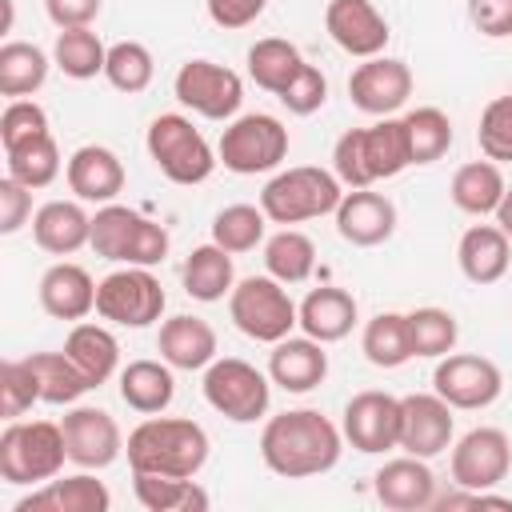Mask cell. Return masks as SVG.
Returning <instances> with one entry per match:
<instances>
[{
  "mask_svg": "<svg viewBox=\"0 0 512 512\" xmlns=\"http://www.w3.org/2000/svg\"><path fill=\"white\" fill-rule=\"evenodd\" d=\"M344 432L320 408H288L268 416L260 432V460L284 480H312L340 464Z\"/></svg>",
  "mask_w": 512,
  "mask_h": 512,
  "instance_id": "1",
  "label": "cell"
},
{
  "mask_svg": "<svg viewBox=\"0 0 512 512\" xmlns=\"http://www.w3.org/2000/svg\"><path fill=\"white\" fill-rule=\"evenodd\" d=\"M208 432L188 416H148L140 420L128 440L124 456L132 472H156V476H200L208 464Z\"/></svg>",
  "mask_w": 512,
  "mask_h": 512,
  "instance_id": "2",
  "label": "cell"
},
{
  "mask_svg": "<svg viewBox=\"0 0 512 512\" xmlns=\"http://www.w3.org/2000/svg\"><path fill=\"white\" fill-rule=\"evenodd\" d=\"M412 164L404 116H380L368 128H348L332 144V172L344 188H372L376 180H392Z\"/></svg>",
  "mask_w": 512,
  "mask_h": 512,
  "instance_id": "3",
  "label": "cell"
},
{
  "mask_svg": "<svg viewBox=\"0 0 512 512\" xmlns=\"http://www.w3.org/2000/svg\"><path fill=\"white\" fill-rule=\"evenodd\" d=\"M68 444L56 420H8L0 432V480L28 488L48 484L64 472Z\"/></svg>",
  "mask_w": 512,
  "mask_h": 512,
  "instance_id": "4",
  "label": "cell"
},
{
  "mask_svg": "<svg viewBox=\"0 0 512 512\" xmlns=\"http://www.w3.org/2000/svg\"><path fill=\"white\" fill-rule=\"evenodd\" d=\"M344 196V184L336 180V172L316 168V164H296L276 172L264 188H260V208L272 224L292 228L304 220H320L328 212H336Z\"/></svg>",
  "mask_w": 512,
  "mask_h": 512,
  "instance_id": "5",
  "label": "cell"
},
{
  "mask_svg": "<svg viewBox=\"0 0 512 512\" xmlns=\"http://www.w3.org/2000/svg\"><path fill=\"white\" fill-rule=\"evenodd\" d=\"M168 228L148 220L144 212L128 208V204H100L92 216V252L112 260V264H140V268H156L168 256Z\"/></svg>",
  "mask_w": 512,
  "mask_h": 512,
  "instance_id": "6",
  "label": "cell"
},
{
  "mask_svg": "<svg viewBox=\"0 0 512 512\" xmlns=\"http://www.w3.org/2000/svg\"><path fill=\"white\" fill-rule=\"evenodd\" d=\"M144 148L152 156V164L172 180V184H204L220 156L212 152V144L204 140V132L184 116V112H160L148 132H144Z\"/></svg>",
  "mask_w": 512,
  "mask_h": 512,
  "instance_id": "7",
  "label": "cell"
},
{
  "mask_svg": "<svg viewBox=\"0 0 512 512\" xmlns=\"http://www.w3.org/2000/svg\"><path fill=\"white\" fill-rule=\"evenodd\" d=\"M228 316L236 332H244L256 344H276L300 328V304L288 296V284L276 276H244L228 292Z\"/></svg>",
  "mask_w": 512,
  "mask_h": 512,
  "instance_id": "8",
  "label": "cell"
},
{
  "mask_svg": "<svg viewBox=\"0 0 512 512\" xmlns=\"http://www.w3.org/2000/svg\"><path fill=\"white\" fill-rule=\"evenodd\" d=\"M200 392L212 412H220L232 424H256L268 416L272 404V376L240 356H216L204 368Z\"/></svg>",
  "mask_w": 512,
  "mask_h": 512,
  "instance_id": "9",
  "label": "cell"
},
{
  "mask_svg": "<svg viewBox=\"0 0 512 512\" xmlns=\"http://www.w3.org/2000/svg\"><path fill=\"white\" fill-rule=\"evenodd\" d=\"M216 156L228 172L236 176H256V172H272L284 164L288 156V128L272 116V112H244L232 116L220 132Z\"/></svg>",
  "mask_w": 512,
  "mask_h": 512,
  "instance_id": "10",
  "label": "cell"
},
{
  "mask_svg": "<svg viewBox=\"0 0 512 512\" xmlns=\"http://www.w3.org/2000/svg\"><path fill=\"white\" fill-rule=\"evenodd\" d=\"M168 296L152 268L120 264L96 284V316L116 328H148L164 316Z\"/></svg>",
  "mask_w": 512,
  "mask_h": 512,
  "instance_id": "11",
  "label": "cell"
},
{
  "mask_svg": "<svg viewBox=\"0 0 512 512\" xmlns=\"http://www.w3.org/2000/svg\"><path fill=\"white\" fill-rule=\"evenodd\" d=\"M172 92L176 100L204 116V120H232L244 104V80L228 68V64H216V60H184L172 76Z\"/></svg>",
  "mask_w": 512,
  "mask_h": 512,
  "instance_id": "12",
  "label": "cell"
},
{
  "mask_svg": "<svg viewBox=\"0 0 512 512\" xmlns=\"http://www.w3.org/2000/svg\"><path fill=\"white\" fill-rule=\"evenodd\" d=\"M432 392L444 396L456 412H480L500 400L504 392V372L496 360L476 356V352H448L436 360L432 372Z\"/></svg>",
  "mask_w": 512,
  "mask_h": 512,
  "instance_id": "13",
  "label": "cell"
},
{
  "mask_svg": "<svg viewBox=\"0 0 512 512\" xmlns=\"http://www.w3.org/2000/svg\"><path fill=\"white\" fill-rule=\"evenodd\" d=\"M340 432H344V444H352L364 456H380V452L400 448V396L380 392V388L356 392L344 404Z\"/></svg>",
  "mask_w": 512,
  "mask_h": 512,
  "instance_id": "14",
  "label": "cell"
},
{
  "mask_svg": "<svg viewBox=\"0 0 512 512\" xmlns=\"http://www.w3.org/2000/svg\"><path fill=\"white\" fill-rule=\"evenodd\" d=\"M64 428V444H68V460L76 468H88V472H100L108 464L120 460L124 452V432L116 424L112 412L96 408V404H72L60 420Z\"/></svg>",
  "mask_w": 512,
  "mask_h": 512,
  "instance_id": "15",
  "label": "cell"
},
{
  "mask_svg": "<svg viewBox=\"0 0 512 512\" xmlns=\"http://www.w3.org/2000/svg\"><path fill=\"white\" fill-rule=\"evenodd\" d=\"M508 468H512V440L500 428H484V424L464 432L452 444V456H448L452 484L472 488V492L496 488L508 476Z\"/></svg>",
  "mask_w": 512,
  "mask_h": 512,
  "instance_id": "16",
  "label": "cell"
},
{
  "mask_svg": "<svg viewBox=\"0 0 512 512\" xmlns=\"http://www.w3.org/2000/svg\"><path fill=\"white\" fill-rule=\"evenodd\" d=\"M456 408L436 392H412L400 396V448L408 456H440L452 448L456 436Z\"/></svg>",
  "mask_w": 512,
  "mask_h": 512,
  "instance_id": "17",
  "label": "cell"
},
{
  "mask_svg": "<svg viewBox=\"0 0 512 512\" xmlns=\"http://www.w3.org/2000/svg\"><path fill=\"white\" fill-rule=\"evenodd\" d=\"M324 32L332 36V44L356 60H372L384 56L392 28L384 20V12L372 0H328L324 8Z\"/></svg>",
  "mask_w": 512,
  "mask_h": 512,
  "instance_id": "18",
  "label": "cell"
},
{
  "mask_svg": "<svg viewBox=\"0 0 512 512\" xmlns=\"http://www.w3.org/2000/svg\"><path fill=\"white\" fill-rule=\"evenodd\" d=\"M412 96V68L396 56H372L352 68L348 100L368 116H392Z\"/></svg>",
  "mask_w": 512,
  "mask_h": 512,
  "instance_id": "19",
  "label": "cell"
},
{
  "mask_svg": "<svg viewBox=\"0 0 512 512\" xmlns=\"http://www.w3.org/2000/svg\"><path fill=\"white\" fill-rule=\"evenodd\" d=\"M336 232L352 248H376L396 232V204L372 188H348L336 204Z\"/></svg>",
  "mask_w": 512,
  "mask_h": 512,
  "instance_id": "20",
  "label": "cell"
},
{
  "mask_svg": "<svg viewBox=\"0 0 512 512\" xmlns=\"http://www.w3.org/2000/svg\"><path fill=\"white\" fill-rule=\"evenodd\" d=\"M372 492L392 512H424L436 500V476H432V468H428L424 456H408L404 452V456L384 460L376 468Z\"/></svg>",
  "mask_w": 512,
  "mask_h": 512,
  "instance_id": "21",
  "label": "cell"
},
{
  "mask_svg": "<svg viewBox=\"0 0 512 512\" xmlns=\"http://www.w3.org/2000/svg\"><path fill=\"white\" fill-rule=\"evenodd\" d=\"M68 192L84 204H112L124 192V164L104 144H80L64 164Z\"/></svg>",
  "mask_w": 512,
  "mask_h": 512,
  "instance_id": "22",
  "label": "cell"
},
{
  "mask_svg": "<svg viewBox=\"0 0 512 512\" xmlns=\"http://www.w3.org/2000/svg\"><path fill=\"white\" fill-rule=\"evenodd\" d=\"M156 352L160 360H168L176 372H204L216 352H220V340H216V328L204 320V316H188V312H176L160 324L156 332Z\"/></svg>",
  "mask_w": 512,
  "mask_h": 512,
  "instance_id": "23",
  "label": "cell"
},
{
  "mask_svg": "<svg viewBox=\"0 0 512 512\" xmlns=\"http://www.w3.org/2000/svg\"><path fill=\"white\" fill-rule=\"evenodd\" d=\"M36 296H40V308H44L52 320L80 324L84 316L96 312V280L88 276V268H80V264H72V260H56V264L40 276Z\"/></svg>",
  "mask_w": 512,
  "mask_h": 512,
  "instance_id": "24",
  "label": "cell"
},
{
  "mask_svg": "<svg viewBox=\"0 0 512 512\" xmlns=\"http://www.w3.org/2000/svg\"><path fill=\"white\" fill-rule=\"evenodd\" d=\"M112 492L104 480H96L88 468L76 476H56L48 484H36V492L20 496L12 512H108Z\"/></svg>",
  "mask_w": 512,
  "mask_h": 512,
  "instance_id": "25",
  "label": "cell"
},
{
  "mask_svg": "<svg viewBox=\"0 0 512 512\" xmlns=\"http://www.w3.org/2000/svg\"><path fill=\"white\" fill-rule=\"evenodd\" d=\"M268 376L284 392H312L328 376V352L312 336H284L268 352Z\"/></svg>",
  "mask_w": 512,
  "mask_h": 512,
  "instance_id": "26",
  "label": "cell"
},
{
  "mask_svg": "<svg viewBox=\"0 0 512 512\" xmlns=\"http://www.w3.org/2000/svg\"><path fill=\"white\" fill-rule=\"evenodd\" d=\"M32 240L48 256H72L84 244H92V216L84 212V200H48L32 216Z\"/></svg>",
  "mask_w": 512,
  "mask_h": 512,
  "instance_id": "27",
  "label": "cell"
},
{
  "mask_svg": "<svg viewBox=\"0 0 512 512\" xmlns=\"http://www.w3.org/2000/svg\"><path fill=\"white\" fill-rule=\"evenodd\" d=\"M360 320V304L348 288L336 284H320L300 300V332L320 340V344H336L344 340Z\"/></svg>",
  "mask_w": 512,
  "mask_h": 512,
  "instance_id": "28",
  "label": "cell"
},
{
  "mask_svg": "<svg viewBox=\"0 0 512 512\" xmlns=\"http://www.w3.org/2000/svg\"><path fill=\"white\" fill-rule=\"evenodd\" d=\"M456 264L464 272V280L472 284H496L504 280L508 264H512V240L500 224H472L464 228L460 244H456Z\"/></svg>",
  "mask_w": 512,
  "mask_h": 512,
  "instance_id": "29",
  "label": "cell"
},
{
  "mask_svg": "<svg viewBox=\"0 0 512 512\" xmlns=\"http://www.w3.org/2000/svg\"><path fill=\"white\" fill-rule=\"evenodd\" d=\"M176 368L168 360H128L120 368V400L140 416H160L176 400Z\"/></svg>",
  "mask_w": 512,
  "mask_h": 512,
  "instance_id": "30",
  "label": "cell"
},
{
  "mask_svg": "<svg viewBox=\"0 0 512 512\" xmlns=\"http://www.w3.org/2000/svg\"><path fill=\"white\" fill-rule=\"evenodd\" d=\"M180 284L192 300L200 304H216L236 288V268H232V252H224L220 244H196L184 264H180Z\"/></svg>",
  "mask_w": 512,
  "mask_h": 512,
  "instance_id": "31",
  "label": "cell"
},
{
  "mask_svg": "<svg viewBox=\"0 0 512 512\" xmlns=\"http://www.w3.org/2000/svg\"><path fill=\"white\" fill-rule=\"evenodd\" d=\"M64 352L72 356V364L84 372V380L92 388L108 384L120 372V340L104 324H88V320L72 324V332L64 340Z\"/></svg>",
  "mask_w": 512,
  "mask_h": 512,
  "instance_id": "32",
  "label": "cell"
},
{
  "mask_svg": "<svg viewBox=\"0 0 512 512\" xmlns=\"http://www.w3.org/2000/svg\"><path fill=\"white\" fill-rule=\"evenodd\" d=\"M504 192H508L504 172H500V164L488 160V156L460 164L456 176H452V184H448L452 204H456L460 212H468V216H496Z\"/></svg>",
  "mask_w": 512,
  "mask_h": 512,
  "instance_id": "33",
  "label": "cell"
},
{
  "mask_svg": "<svg viewBox=\"0 0 512 512\" xmlns=\"http://www.w3.org/2000/svg\"><path fill=\"white\" fill-rule=\"evenodd\" d=\"M132 492L148 512H208L212 496L196 484V476H156L132 472Z\"/></svg>",
  "mask_w": 512,
  "mask_h": 512,
  "instance_id": "34",
  "label": "cell"
},
{
  "mask_svg": "<svg viewBox=\"0 0 512 512\" xmlns=\"http://www.w3.org/2000/svg\"><path fill=\"white\" fill-rule=\"evenodd\" d=\"M48 68H52V56L40 44L8 40L0 48V96L4 100H24V96L40 92L44 80H48Z\"/></svg>",
  "mask_w": 512,
  "mask_h": 512,
  "instance_id": "35",
  "label": "cell"
},
{
  "mask_svg": "<svg viewBox=\"0 0 512 512\" xmlns=\"http://www.w3.org/2000/svg\"><path fill=\"white\" fill-rule=\"evenodd\" d=\"M304 64L308 60L300 56V48L292 40H280V36H264L248 48V76H252L256 88H264L272 96H280Z\"/></svg>",
  "mask_w": 512,
  "mask_h": 512,
  "instance_id": "36",
  "label": "cell"
},
{
  "mask_svg": "<svg viewBox=\"0 0 512 512\" xmlns=\"http://www.w3.org/2000/svg\"><path fill=\"white\" fill-rule=\"evenodd\" d=\"M360 352L372 368H400L412 360L408 312H376L360 332Z\"/></svg>",
  "mask_w": 512,
  "mask_h": 512,
  "instance_id": "37",
  "label": "cell"
},
{
  "mask_svg": "<svg viewBox=\"0 0 512 512\" xmlns=\"http://www.w3.org/2000/svg\"><path fill=\"white\" fill-rule=\"evenodd\" d=\"M264 268L280 284H304L316 272V244L300 228H280L264 240Z\"/></svg>",
  "mask_w": 512,
  "mask_h": 512,
  "instance_id": "38",
  "label": "cell"
},
{
  "mask_svg": "<svg viewBox=\"0 0 512 512\" xmlns=\"http://www.w3.org/2000/svg\"><path fill=\"white\" fill-rule=\"evenodd\" d=\"M36 380H40V404H52V408H72L92 384L84 380V372L72 364L68 352H32L28 356Z\"/></svg>",
  "mask_w": 512,
  "mask_h": 512,
  "instance_id": "39",
  "label": "cell"
},
{
  "mask_svg": "<svg viewBox=\"0 0 512 512\" xmlns=\"http://www.w3.org/2000/svg\"><path fill=\"white\" fill-rule=\"evenodd\" d=\"M4 164H8V176H12V180H20V184H28V188L36 192V188H48V184L60 176V168H64L68 160H60L56 136L44 132V136H36V140H24V144H16V148H4Z\"/></svg>",
  "mask_w": 512,
  "mask_h": 512,
  "instance_id": "40",
  "label": "cell"
},
{
  "mask_svg": "<svg viewBox=\"0 0 512 512\" xmlns=\"http://www.w3.org/2000/svg\"><path fill=\"white\" fill-rule=\"evenodd\" d=\"M104 60H108V48L100 44V36L92 28H60L52 40V64L68 80L104 76Z\"/></svg>",
  "mask_w": 512,
  "mask_h": 512,
  "instance_id": "41",
  "label": "cell"
},
{
  "mask_svg": "<svg viewBox=\"0 0 512 512\" xmlns=\"http://www.w3.org/2000/svg\"><path fill=\"white\" fill-rule=\"evenodd\" d=\"M268 216L260 204H228L212 216V244H220L224 252L240 256V252H252L256 244H264L268 236Z\"/></svg>",
  "mask_w": 512,
  "mask_h": 512,
  "instance_id": "42",
  "label": "cell"
},
{
  "mask_svg": "<svg viewBox=\"0 0 512 512\" xmlns=\"http://www.w3.org/2000/svg\"><path fill=\"white\" fill-rule=\"evenodd\" d=\"M152 76H156V60H152V52L140 40H116V44H108L104 80L116 92L136 96V92H144L152 84Z\"/></svg>",
  "mask_w": 512,
  "mask_h": 512,
  "instance_id": "43",
  "label": "cell"
},
{
  "mask_svg": "<svg viewBox=\"0 0 512 512\" xmlns=\"http://www.w3.org/2000/svg\"><path fill=\"white\" fill-rule=\"evenodd\" d=\"M404 128H408V148H412V164H436L448 148H452V120L444 108H412L404 112Z\"/></svg>",
  "mask_w": 512,
  "mask_h": 512,
  "instance_id": "44",
  "label": "cell"
},
{
  "mask_svg": "<svg viewBox=\"0 0 512 512\" xmlns=\"http://www.w3.org/2000/svg\"><path fill=\"white\" fill-rule=\"evenodd\" d=\"M408 336H412V356H424V360H440L456 348V336H460V324L448 308H436V304H424L416 312H408Z\"/></svg>",
  "mask_w": 512,
  "mask_h": 512,
  "instance_id": "45",
  "label": "cell"
},
{
  "mask_svg": "<svg viewBox=\"0 0 512 512\" xmlns=\"http://www.w3.org/2000/svg\"><path fill=\"white\" fill-rule=\"evenodd\" d=\"M32 404H40V380L24 360H4L0 364V416L4 420H20Z\"/></svg>",
  "mask_w": 512,
  "mask_h": 512,
  "instance_id": "46",
  "label": "cell"
},
{
  "mask_svg": "<svg viewBox=\"0 0 512 512\" xmlns=\"http://www.w3.org/2000/svg\"><path fill=\"white\" fill-rule=\"evenodd\" d=\"M476 144L496 164H508L512 160V92L484 104L480 124H476Z\"/></svg>",
  "mask_w": 512,
  "mask_h": 512,
  "instance_id": "47",
  "label": "cell"
},
{
  "mask_svg": "<svg viewBox=\"0 0 512 512\" xmlns=\"http://www.w3.org/2000/svg\"><path fill=\"white\" fill-rule=\"evenodd\" d=\"M44 132H52V128H48V112L36 100L24 96V100L4 104V112H0V148H16V144L36 140Z\"/></svg>",
  "mask_w": 512,
  "mask_h": 512,
  "instance_id": "48",
  "label": "cell"
},
{
  "mask_svg": "<svg viewBox=\"0 0 512 512\" xmlns=\"http://www.w3.org/2000/svg\"><path fill=\"white\" fill-rule=\"evenodd\" d=\"M292 116H312V112H320L324 108V100H328V80H324V72L316 68V64H304L300 72H296V80L276 96Z\"/></svg>",
  "mask_w": 512,
  "mask_h": 512,
  "instance_id": "49",
  "label": "cell"
},
{
  "mask_svg": "<svg viewBox=\"0 0 512 512\" xmlns=\"http://www.w3.org/2000/svg\"><path fill=\"white\" fill-rule=\"evenodd\" d=\"M32 216H36L32 212V188L4 172V180H0V236H16Z\"/></svg>",
  "mask_w": 512,
  "mask_h": 512,
  "instance_id": "50",
  "label": "cell"
},
{
  "mask_svg": "<svg viewBox=\"0 0 512 512\" xmlns=\"http://www.w3.org/2000/svg\"><path fill=\"white\" fill-rule=\"evenodd\" d=\"M468 20L480 36L504 40L512 36V0H468Z\"/></svg>",
  "mask_w": 512,
  "mask_h": 512,
  "instance_id": "51",
  "label": "cell"
},
{
  "mask_svg": "<svg viewBox=\"0 0 512 512\" xmlns=\"http://www.w3.org/2000/svg\"><path fill=\"white\" fill-rule=\"evenodd\" d=\"M204 8L216 28H248L264 16L268 0H204Z\"/></svg>",
  "mask_w": 512,
  "mask_h": 512,
  "instance_id": "52",
  "label": "cell"
},
{
  "mask_svg": "<svg viewBox=\"0 0 512 512\" xmlns=\"http://www.w3.org/2000/svg\"><path fill=\"white\" fill-rule=\"evenodd\" d=\"M104 0H44V12L56 28H92Z\"/></svg>",
  "mask_w": 512,
  "mask_h": 512,
  "instance_id": "53",
  "label": "cell"
},
{
  "mask_svg": "<svg viewBox=\"0 0 512 512\" xmlns=\"http://www.w3.org/2000/svg\"><path fill=\"white\" fill-rule=\"evenodd\" d=\"M496 224L508 232V240H512V188L504 192V200H500V208H496Z\"/></svg>",
  "mask_w": 512,
  "mask_h": 512,
  "instance_id": "54",
  "label": "cell"
}]
</instances>
